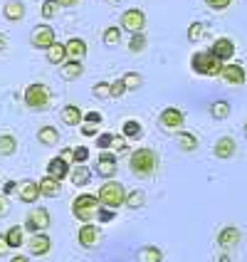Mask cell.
I'll return each instance as SVG.
<instances>
[{"mask_svg":"<svg viewBox=\"0 0 247 262\" xmlns=\"http://www.w3.org/2000/svg\"><path fill=\"white\" fill-rule=\"evenodd\" d=\"M190 67H193V72L200 74V77H220V74H222V67H225V62H222L220 57H215L213 50H200V52L193 55Z\"/></svg>","mask_w":247,"mask_h":262,"instance_id":"obj_1","label":"cell"},{"mask_svg":"<svg viewBox=\"0 0 247 262\" xmlns=\"http://www.w3.org/2000/svg\"><path fill=\"white\" fill-rule=\"evenodd\" d=\"M99 210H102V201H99V195H92V193L77 195L72 203V213L79 223H94L99 218Z\"/></svg>","mask_w":247,"mask_h":262,"instance_id":"obj_2","label":"cell"},{"mask_svg":"<svg viewBox=\"0 0 247 262\" xmlns=\"http://www.w3.org/2000/svg\"><path fill=\"white\" fill-rule=\"evenodd\" d=\"M131 171L139 176V178H148V176L156 173V166H159V159L151 148H136L129 159Z\"/></svg>","mask_w":247,"mask_h":262,"instance_id":"obj_3","label":"cell"},{"mask_svg":"<svg viewBox=\"0 0 247 262\" xmlns=\"http://www.w3.org/2000/svg\"><path fill=\"white\" fill-rule=\"evenodd\" d=\"M97 195H99L102 205H106V208H119V205L126 203V190H124V186L119 181H111V178H106L104 186H99Z\"/></svg>","mask_w":247,"mask_h":262,"instance_id":"obj_4","label":"cell"},{"mask_svg":"<svg viewBox=\"0 0 247 262\" xmlns=\"http://www.w3.org/2000/svg\"><path fill=\"white\" fill-rule=\"evenodd\" d=\"M52 99V94H50V89L40 84V82H35V84H30L25 89V104H28L30 109H35V112H40V109H47V104Z\"/></svg>","mask_w":247,"mask_h":262,"instance_id":"obj_5","label":"cell"},{"mask_svg":"<svg viewBox=\"0 0 247 262\" xmlns=\"http://www.w3.org/2000/svg\"><path fill=\"white\" fill-rule=\"evenodd\" d=\"M121 28L126 30V32H144L146 28V15L144 10H139V8H129L126 13L121 15Z\"/></svg>","mask_w":247,"mask_h":262,"instance_id":"obj_6","label":"cell"},{"mask_svg":"<svg viewBox=\"0 0 247 262\" xmlns=\"http://www.w3.org/2000/svg\"><path fill=\"white\" fill-rule=\"evenodd\" d=\"M25 228H28L30 233H42V230H47L50 228V213L44 208H35L25 218Z\"/></svg>","mask_w":247,"mask_h":262,"instance_id":"obj_7","label":"cell"},{"mask_svg":"<svg viewBox=\"0 0 247 262\" xmlns=\"http://www.w3.org/2000/svg\"><path fill=\"white\" fill-rule=\"evenodd\" d=\"M159 124H161V129H166V131L181 129V126H183V112L175 109V106H166V109L161 112Z\"/></svg>","mask_w":247,"mask_h":262,"instance_id":"obj_8","label":"cell"},{"mask_svg":"<svg viewBox=\"0 0 247 262\" xmlns=\"http://www.w3.org/2000/svg\"><path fill=\"white\" fill-rule=\"evenodd\" d=\"M222 82L225 84H230V87H240V84H245V79H247V74H245V67L242 64H228L225 62V67H222Z\"/></svg>","mask_w":247,"mask_h":262,"instance_id":"obj_9","label":"cell"},{"mask_svg":"<svg viewBox=\"0 0 247 262\" xmlns=\"http://www.w3.org/2000/svg\"><path fill=\"white\" fill-rule=\"evenodd\" d=\"M119 171L117 166V156L114 154H106V151H102L99 154V159H97V173L104 176V178H114Z\"/></svg>","mask_w":247,"mask_h":262,"instance_id":"obj_10","label":"cell"},{"mask_svg":"<svg viewBox=\"0 0 247 262\" xmlns=\"http://www.w3.org/2000/svg\"><path fill=\"white\" fill-rule=\"evenodd\" d=\"M30 42H32V47H44V50H50V45L55 42V30L47 28V25H37L35 32L30 35Z\"/></svg>","mask_w":247,"mask_h":262,"instance_id":"obj_11","label":"cell"},{"mask_svg":"<svg viewBox=\"0 0 247 262\" xmlns=\"http://www.w3.org/2000/svg\"><path fill=\"white\" fill-rule=\"evenodd\" d=\"M17 195H20V201L23 203H35L42 193H40V181H23L20 183V188H17Z\"/></svg>","mask_w":247,"mask_h":262,"instance_id":"obj_12","label":"cell"},{"mask_svg":"<svg viewBox=\"0 0 247 262\" xmlns=\"http://www.w3.org/2000/svg\"><path fill=\"white\" fill-rule=\"evenodd\" d=\"M215 156L222 161H228V159H233L235 156V151H237V144H235V139L233 136H220L218 141H215Z\"/></svg>","mask_w":247,"mask_h":262,"instance_id":"obj_13","label":"cell"},{"mask_svg":"<svg viewBox=\"0 0 247 262\" xmlns=\"http://www.w3.org/2000/svg\"><path fill=\"white\" fill-rule=\"evenodd\" d=\"M30 255H37V257H42V255H47L50 252V248H52V240L47 237L44 233H35L32 237H30Z\"/></svg>","mask_w":247,"mask_h":262,"instance_id":"obj_14","label":"cell"},{"mask_svg":"<svg viewBox=\"0 0 247 262\" xmlns=\"http://www.w3.org/2000/svg\"><path fill=\"white\" fill-rule=\"evenodd\" d=\"M47 176H52V178H57V181H64V178L70 176V163H67V159H62V156L50 159V163H47Z\"/></svg>","mask_w":247,"mask_h":262,"instance_id":"obj_15","label":"cell"},{"mask_svg":"<svg viewBox=\"0 0 247 262\" xmlns=\"http://www.w3.org/2000/svg\"><path fill=\"white\" fill-rule=\"evenodd\" d=\"M237 243H240V230L235 225H228V228H222L218 233V245L222 250H233Z\"/></svg>","mask_w":247,"mask_h":262,"instance_id":"obj_16","label":"cell"},{"mask_svg":"<svg viewBox=\"0 0 247 262\" xmlns=\"http://www.w3.org/2000/svg\"><path fill=\"white\" fill-rule=\"evenodd\" d=\"M77 240H79V245H82V248H94V245H97V240H99L97 225L84 223V225L79 228V233H77Z\"/></svg>","mask_w":247,"mask_h":262,"instance_id":"obj_17","label":"cell"},{"mask_svg":"<svg viewBox=\"0 0 247 262\" xmlns=\"http://www.w3.org/2000/svg\"><path fill=\"white\" fill-rule=\"evenodd\" d=\"M210 50L215 52V57H220L222 62H228V59H233V55H235V42L228 40V37H218Z\"/></svg>","mask_w":247,"mask_h":262,"instance_id":"obj_18","label":"cell"},{"mask_svg":"<svg viewBox=\"0 0 247 262\" xmlns=\"http://www.w3.org/2000/svg\"><path fill=\"white\" fill-rule=\"evenodd\" d=\"M3 15H5V20H10V23L23 20V15H25V5H23V0H8V3H5V8H3Z\"/></svg>","mask_w":247,"mask_h":262,"instance_id":"obj_19","label":"cell"},{"mask_svg":"<svg viewBox=\"0 0 247 262\" xmlns=\"http://www.w3.org/2000/svg\"><path fill=\"white\" fill-rule=\"evenodd\" d=\"M40 193H42L44 198H57L59 193H62V186H59L57 178H52V176H44L42 181H40Z\"/></svg>","mask_w":247,"mask_h":262,"instance_id":"obj_20","label":"cell"},{"mask_svg":"<svg viewBox=\"0 0 247 262\" xmlns=\"http://www.w3.org/2000/svg\"><path fill=\"white\" fill-rule=\"evenodd\" d=\"M67 57L70 59H82L87 55V42L82 40V37H72V40H67Z\"/></svg>","mask_w":247,"mask_h":262,"instance_id":"obj_21","label":"cell"},{"mask_svg":"<svg viewBox=\"0 0 247 262\" xmlns=\"http://www.w3.org/2000/svg\"><path fill=\"white\" fill-rule=\"evenodd\" d=\"M84 72V64H82V59H70V62H64V67H62V77L67 79V82H72V79H79Z\"/></svg>","mask_w":247,"mask_h":262,"instance_id":"obj_22","label":"cell"},{"mask_svg":"<svg viewBox=\"0 0 247 262\" xmlns=\"http://www.w3.org/2000/svg\"><path fill=\"white\" fill-rule=\"evenodd\" d=\"M37 141L42 146H57L59 141V134L55 126H40V131H37Z\"/></svg>","mask_w":247,"mask_h":262,"instance_id":"obj_23","label":"cell"},{"mask_svg":"<svg viewBox=\"0 0 247 262\" xmlns=\"http://www.w3.org/2000/svg\"><path fill=\"white\" fill-rule=\"evenodd\" d=\"M47 59H50L52 64H62V62L67 59V45L52 42L50 45V50H47Z\"/></svg>","mask_w":247,"mask_h":262,"instance_id":"obj_24","label":"cell"},{"mask_svg":"<svg viewBox=\"0 0 247 262\" xmlns=\"http://www.w3.org/2000/svg\"><path fill=\"white\" fill-rule=\"evenodd\" d=\"M139 262H161L163 260V252H161L156 245H146V248L139 250Z\"/></svg>","mask_w":247,"mask_h":262,"instance_id":"obj_25","label":"cell"},{"mask_svg":"<svg viewBox=\"0 0 247 262\" xmlns=\"http://www.w3.org/2000/svg\"><path fill=\"white\" fill-rule=\"evenodd\" d=\"M82 119L84 117H82L79 106H74V104H67V106L62 109V121H64V124H70V126H77Z\"/></svg>","mask_w":247,"mask_h":262,"instance_id":"obj_26","label":"cell"},{"mask_svg":"<svg viewBox=\"0 0 247 262\" xmlns=\"http://www.w3.org/2000/svg\"><path fill=\"white\" fill-rule=\"evenodd\" d=\"M17 151V141L13 134H0V156H13Z\"/></svg>","mask_w":247,"mask_h":262,"instance_id":"obj_27","label":"cell"},{"mask_svg":"<svg viewBox=\"0 0 247 262\" xmlns=\"http://www.w3.org/2000/svg\"><path fill=\"white\" fill-rule=\"evenodd\" d=\"M178 146H181V151H195V148H198V139H195V134H190V131H181V134H178Z\"/></svg>","mask_w":247,"mask_h":262,"instance_id":"obj_28","label":"cell"},{"mask_svg":"<svg viewBox=\"0 0 247 262\" xmlns=\"http://www.w3.org/2000/svg\"><path fill=\"white\" fill-rule=\"evenodd\" d=\"M121 131H124V136H126V139H141V134H144L141 124H139L136 119H126V121H124V126H121Z\"/></svg>","mask_w":247,"mask_h":262,"instance_id":"obj_29","label":"cell"},{"mask_svg":"<svg viewBox=\"0 0 247 262\" xmlns=\"http://www.w3.org/2000/svg\"><path fill=\"white\" fill-rule=\"evenodd\" d=\"M89 178H92V173H89L87 166H82V163H79V166L72 171V183H74V186H87Z\"/></svg>","mask_w":247,"mask_h":262,"instance_id":"obj_30","label":"cell"},{"mask_svg":"<svg viewBox=\"0 0 247 262\" xmlns=\"http://www.w3.org/2000/svg\"><path fill=\"white\" fill-rule=\"evenodd\" d=\"M210 117H213V119H228V117H230V104L222 102V99H220V102H215L213 106H210Z\"/></svg>","mask_w":247,"mask_h":262,"instance_id":"obj_31","label":"cell"},{"mask_svg":"<svg viewBox=\"0 0 247 262\" xmlns=\"http://www.w3.org/2000/svg\"><path fill=\"white\" fill-rule=\"evenodd\" d=\"M5 237H8L10 248H23V228H20V225H13V228L5 233Z\"/></svg>","mask_w":247,"mask_h":262,"instance_id":"obj_32","label":"cell"},{"mask_svg":"<svg viewBox=\"0 0 247 262\" xmlns=\"http://www.w3.org/2000/svg\"><path fill=\"white\" fill-rule=\"evenodd\" d=\"M126 205L133 208V210H136V208H141V205H146V193L144 190H131L129 195H126Z\"/></svg>","mask_w":247,"mask_h":262,"instance_id":"obj_33","label":"cell"},{"mask_svg":"<svg viewBox=\"0 0 247 262\" xmlns=\"http://www.w3.org/2000/svg\"><path fill=\"white\" fill-rule=\"evenodd\" d=\"M144 47H146V35L144 32H133L129 40V50L131 52H141Z\"/></svg>","mask_w":247,"mask_h":262,"instance_id":"obj_34","label":"cell"},{"mask_svg":"<svg viewBox=\"0 0 247 262\" xmlns=\"http://www.w3.org/2000/svg\"><path fill=\"white\" fill-rule=\"evenodd\" d=\"M102 40L104 45H119V40H121V32H119V28H106L104 30V35H102Z\"/></svg>","mask_w":247,"mask_h":262,"instance_id":"obj_35","label":"cell"},{"mask_svg":"<svg viewBox=\"0 0 247 262\" xmlns=\"http://www.w3.org/2000/svg\"><path fill=\"white\" fill-rule=\"evenodd\" d=\"M203 35H205V25H203V23H193V25L188 28V40H190V42H198Z\"/></svg>","mask_w":247,"mask_h":262,"instance_id":"obj_36","label":"cell"},{"mask_svg":"<svg viewBox=\"0 0 247 262\" xmlns=\"http://www.w3.org/2000/svg\"><path fill=\"white\" fill-rule=\"evenodd\" d=\"M94 97L109 99V97H111V84H109V82H97V84H94Z\"/></svg>","mask_w":247,"mask_h":262,"instance_id":"obj_37","label":"cell"},{"mask_svg":"<svg viewBox=\"0 0 247 262\" xmlns=\"http://www.w3.org/2000/svg\"><path fill=\"white\" fill-rule=\"evenodd\" d=\"M126 82H124V77H121V79H117V82H111V97H114V99H119V97H124V94H126Z\"/></svg>","mask_w":247,"mask_h":262,"instance_id":"obj_38","label":"cell"},{"mask_svg":"<svg viewBox=\"0 0 247 262\" xmlns=\"http://www.w3.org/2000/svg\"><path fill=\"white\" fill-rule=\"evenodd\" d=\"M57 8H59L57 0H44L42 3V15L44 17H55V15H57Z\"/></svg>","mask_w":247,"mask_h":262,"instance_id":"obj_39","label":"cell"},{"mask_svg":"<svg viewBox=\"0 0 247 262\" xmlns=\"http://www.w3.org/2000/svg\"><path fill=\"white\" fill-rule=\"evenodd\" d=\"M117 218V208H106V205H102V210H99V223H111V220Z\"/></svg>","mask_w":247,"mask_h":262,"instance_id":"obj_40","label":"cell"},{"mask_svg":"<svg viewBox=\"0 0 247 262\" xmlns=\"http://www.w3.org/2000/svg\"><path fill=\"white\" fill-rule=\"evenodd\" d=\"M87 159H89V148L87 146H77V148H74L72 161L74 163H87Z\"/></svg>","mask_w":247,"mask_h":262,"instance_id":"obj_41","label":"cell"},{"mask_svg":"<svg viewBox=\"0 0 247 262\" xmlns=\"http://www.w3.org/2000/svg\"><path fill=\"white\" fill-rule=\"evenodd\" d=\"M124 82H126V87L129 89H139L141 87V74H136V72L124 74Z\"/></svg>","mask_w":247,"mask_h":262,"instance_id":"obj_42","label":"cell"},{"mask_svg":"<svg viewBox=\"0 0 247 262\" xmlns=\"http://www.w3.org/2000/svg\"><path fill=\"white\" fill-rule=\"evenodd\" d=\"M111 144H114V134H102V136L97 139V146H99L102 151H106Z\"/></svg>","mask_w":247,"mask_h":262,"instance_id":"obj_43","label":"cell"},{"mask_svg":"<svg viewBox=\"0 0 247 262\" xmlns=\"http://www.w3.org/2000/svg\"><path fill=\"white\" fill-rule=\"evenodd\" d=\"M230 3L233 0H205V5L213 10H225V8H230Z\"/></svg>","mask_w":247,"mask_h":262,"instance_id":"obj_44","label":"cell"},{"mask_svg":"<svg viewBox=\"0 0 247 262\" xmlns=\"http://www.w3.org/2000/svg\"><path fill=\"white\" fill-rule=\"evenodd\" d=\"M17 188H20V183H15V181H5V183H3V195H13Z\"/></svg>","mask_w":247,"mask_h":262,"instance_id":"obj_45","label":"cell"},{"mask_svg":"<svg viewBox=\"0 0 247 262\" xmlns=\"http://www.w3.org/2000/svg\"><path fill=\"white\" fill-rule=\"evenodd\" d=\"M84 121H87V124H102V114H99V112H87V114H84Z\"/></svg>","mask_w":247,"mask_h":262,"instance_id":"obj_46","label":"cell"},{"mask_svg":"<svg viewBox=\"0 0 247 262\" xmlns=\"http://www.w3.org/2000/svg\"><path fill=\"white\" fill-rule=\"evenodd\" d=\"M114 148H117L119 154H121V151H126V136H114Z\"/></svg>","mask_w":247,"mask_h":262,"instance_id":"obj_47","label":"cell"},{"mask_svg":"<svg viewBox=\"0 0 247 262\" xmlns=\"http://www.w3.org/2000/svg\"><path fill=\"white\" fill-rule=\"evenodd\" d=\"M8 252H10V243H8L5 235H0V257H5Z\"/></svg>","mask_w":247,"mask_h":262,"instance_id":"obj_48","label":"cell"},{"mask_svg":"<svg viewBox=\"0 0 247 262\" xmlns=\"http://www.w3.org/2000/svg\"><path fill=\"white\" fill-rule=\"evenodd\" d=\"M82 136H97V126H94V124H87V126H82Z\"/></svg>","mask_w":247,"mask_h":262,"instance_id":"obj_49","label":"cell"},{"mask_svg":"<svg viewBox=\"0 0 247 262\" xmlns=\"http://www.w3.org/2000/svg\"><path fill=\"white\" fill-rule=\"evenodd\" d=\"M5 210H8V205H5V198H3V193H0V218L5 215Z\"/></svg>","mask_w":247,"mask_h":262,"instance_id":"obj_50","label":"cell"},{"mask_svg":"<svg viewBox=\"0 0 247 262\" xmlns=\"http://www.w3.org/2000/svg\"><path fill=\"white\" fill-rule=\"evenodd\" d=\"M5 47H8V37H5V35H3V32H0V52H3V50H5Z\"/></svg>","mask_w":247,"mask_h":262,"instance_id":"obj_51","label":"cell"},{"mask_svg":"<svg viewBox=\"0 0 247 262\" xmlns=\"http://www.w3.org/2000/svg\"><path fill=\"white\" fill-rule=\"evenodd\" d=\"M59 5H67V8H70V5H77V3H79V0H57Z\"/></svg>","mask_w":247,"mask_h":262,"instance_id":"obj_52","label":"cell"},{"mask_svg":"<svg viewBox=\"0 0 247 262\" xmlns=\"http://www.w3.org/2000/svg\"><path fill=\"white\" fill-rule=\"evenodd\" d=\"M10 262H30V260H28V257H23V255H15Z\"/></svg>","mask_w":247,"mask_h":262,"instance_id":"obj_53","label":"cell"},{"mask_svg":"<svg viewBox=\"0 0 247 262\" xmlns=\"http://www.w3.org/2000/svg\"><path fill=\"white\" fill-rule=\"evenodd\" d=\"M218 262H233V260H230V255H220Z\"/></svg>","mask_w":247,"mask_h":262,"instance_id":"obj_54","label":"cell"},{"mask_svg":"<svg viewBox=\"0 0 247 262\" xmlns=\"http://www.w3.org/2000/svg\"><path fill=\"white\" fill-rule=\"evenodd\" d=\"M245 136H247V121H245Z\"/></svg>","mask_w":247,"mask_h":262,"instance_id":"obj_55","label":"cell"}]
</instances>
